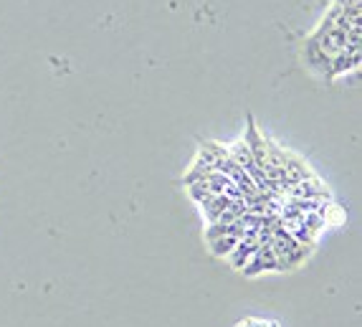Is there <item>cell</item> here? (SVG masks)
I'll use <instances>...</instances> for the list:
<instances>
[{"label":"cell","mask_w":362,"mask_h":327,"mask_svg":"<svg viewBox=\"0 0 362 327\" xmlns=\"http://www.w3.org/2000/svg\"><path fill=\"white\" fill-rule=\"evenodd\" d=\"M360 0H332L320 25L304 38V67L332 81L360 69Z\"/></svg>","instance_id":"cell-1"},{"label":"cell","mask_w":362,"mask_h":327,"mask_svg":"<svg viewBox=\"0 0 362 327\" xmlns=\"http://www.w3.org/2000/svg\"><path fill=\"white\" fill-rule=\"evenodd\" d=\"M238 327H279L276 322H266V320H243L238 322Z\"/></svg>","instance_id":"cell-2"}]
</instances>
